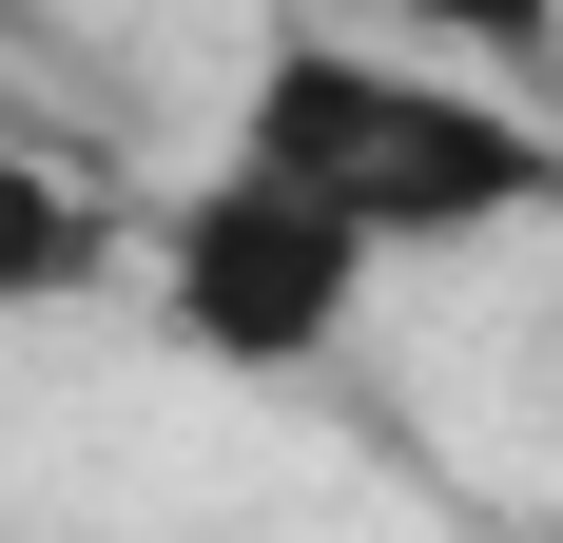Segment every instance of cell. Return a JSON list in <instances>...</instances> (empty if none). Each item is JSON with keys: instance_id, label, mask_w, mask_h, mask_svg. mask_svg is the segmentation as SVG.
<instances>
[{"instance_id": "obj_1", "label": "cell", "mask_w": 563, "mask_h": 543, "mask_svg": "<svg viewBox=\"0 0 563 543\" xmlns=\"http://www.w3.org/2000/svg\"><path fill=\"white\" fill-rule=\"evenodd\" d=\"M233 156H273L291 195H331L369 253H486V233L563 214V136L525 98H486L428 40H350V20H273L253 98H233Z\"/></svg>"}, {"instance_id": "obj_2", "label": "cell", "mask_w": 563, "mask_h": 543, "mask_svg": "<svg viewBox=\"0 0 563 543\" xmlns=\"http://www.w3.org/2000/svg\"><path fill=\"white\" fill-rule=\"evenodd\" d=\"M369 272H389V253H369L331 195H291V175L233 156V136H214V175H195V195H156V214H136V291H156V330L195 350V369H233V388L331 369L350 311H369Z\"/></svg>"}, {"instance_id": "obj_4", "label": "cell", "mask_w": 563, "mask_h": 543, "mask_svg": "<svg viewBox=\"0 0 563 543\" xmlns=\"http://www.w3.org/2000/svg\"><path fill=\"white\" fill-rule=\"evenodd\" d=\"M291 20H350V40H428V58H563V0H291Z\"/></svg>"}, {"instance_id": "obj_3", "label": "cell", "mask_w": 563, "mask_h": 543, "mask_svg": "<svg viewBox=\"0 0 563 543\" xmlns=\"http://www.w3.org/2000/svg\"><path fill=\"white\" fill-rule=\"evenodd\" d=\"M136 272V214H117L98 175H58L40 136H0V311H78Z\"/></svg>"}]
</instances>
